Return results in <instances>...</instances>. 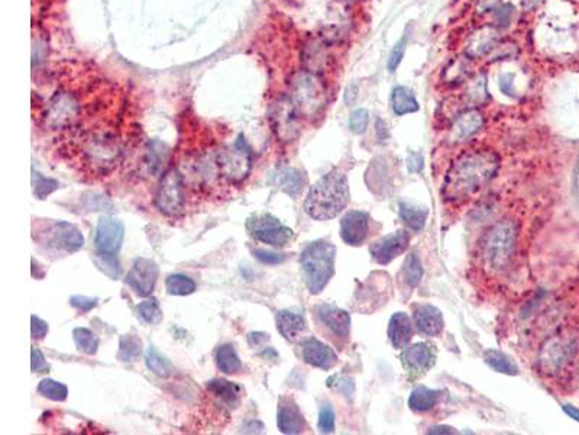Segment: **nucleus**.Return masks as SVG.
<instances>
[{"label": "nucleus", "instance_id": "20e7f679", "mask_svg": "<svg viewBox=\"0 0 579 435\" xmlns=\"http://www.w3.org/2000/svg\"><path fill=\"white\" fill-rule=\"evenodd\" d=\"M87 105L78 89L59 88L41 109V125L49 132H59L61 137L80 122Z\"/></svg>", "mask_w": 579, "mask_h": 435}, {"label": "nucleus", "instance_id": "6e6552de", "mask_svg": "<svg viewBox=\"0 0 579 435\" xmlns=\"http://www.w3.org/2000/svg\"><path fill=\"white\" fill-rule=\"evenodd\" d=\"M155 206L167 216H178L185 206V184L177 167L165 170L155 195Z\"/></svg>", "mask_w": 579, "mask_h": 435}, {"label": "nucleus", "instance_id": "bb28decb", "mask_svg": "<svg viewBox=\"0 0 579 435\" xmlns=\"http://www.w3.org/2000/svg\"><path fill=\"white\" fill-rule=\"evenodd\" d=\"M413 337V325L404 312H397L391 316L389 323V338L394 348L403 350L408 345Z\"/></svg>", "mask_w": 579, "mask_h": 435}, {"label": "nucleus", "instance_id": "473e14b6", "mask_svg": "<svg viewBox=\"0 0 579 435\" xmlns=\"http://www.w3.org/2000/svg\"><path fill=\"white\" fill-rule=\"evenodd\" d=\"M216 364L217 369L220 371H224L225 374H235L242 369V363L236 354L235 348L231 344H225L217 350Z\"/></svg>", "mask_w": 579, "mask_h": 435}, {"label": "nucleus", "instance_id": "72a5a7b5", "mask_svg": "<svg viewBox=\"0 0 579 435\" xmlns=\"http://www.w3.org/2000/svg\"><path fill=\"white\" fill-rule=\"evenodd\" d=\"M484 360L495 371L503 373V374H508V376L518 374V367L516 366V363L501 351H497V350L485 351Z\"/></svg>", "mask_w": 579, "mask_h": 435}, {"label": "nucleus", "instance_id": "5701e85b", "mask_svg": "<svg viewBox=\"0 0 579 435\" xmlns=\"http://www.w3.org/2000/svg\"><path fill=\"white\" fill-rule=\"evenodd\" d=\"M317 315L327 328L341 338H348L351 333V316L346 311L335 305H320L317 308Z\"/></svg>", "mask_w": 579, "mask_h": 435}, {"label": "nucleus", "instance_id": "ea45409f", "mask_svg": "<svg viewBox=\"0 0 579 435\" xmlns=\"http://www.w3.org/2000/svg\"><path fill=\"white\" fill-rule=\"evenodd\" d=\"M74 342L77 348L86 354H96V351L99 348V338L87 328H75L73 331Z\"/></svg>", "mask_w": 579, "mask_h": 435}, {"label": "nucleus", "instance_id": "393cba45", "mask_svg": "<svg viewBox=\"0 0 579 435\" xmlns=\"http://www.w3.org/2000/svg\"><path fill=\"white\" fill-rule=\"evenodd\" d=\"M277 425L283 434H300L305 429V418L293 400L286 399L280 402Z\"/></svg>", "mask_w": 579, "mask_h": 435}, {"label": "nucleus", "instance_id": "412c9836", "mask_svg": "<svg viewBox=\"0 0 579 435\" xmlns=\"http://www.w3.org/2000/svg\"><path fill=\"white\" fill-rule=\"evenodd\" d=\"M52 244L66 253H75L85 246V237L77 227L66 221L55 224L51 230Z\"/></svg>", "mask_w": 579, "mask_h": 435}, {"label": "nucleus", "instance_id": "7c9ffc66", "mask_svg": "<svg viewBox=\"0 0 579 435\" xmlns=\"http://www.w3.org/2000/svg\"><path fill=\"white\" fill-rule=\"evenodd\" d=\"M391 107L396 115L403 117L407 114L418 112L420 106L411 89L406 86H396L391 92Z\"/></svg>", "mask_w": 579, "mask_h": 435}, {"label": "nucleus", "instance_id": "79ce46f5", "mask_svg": "<svg viewBox=\"0 0 579 435\" xmlns=\"http://www.w3.org/2000/svg\"><path fill=\"white\" fill-rule=\"evenodd\" d=\"M32 184H34V195L38 199H45L47 196H49L52 192H55V190L60 187V183L57 180L45 177L38 172H34Z\"/></svg>", "mask_w": 579, "mask_h": 435}, {"label": "nucleus", "instance_id": "5fc2aeb1", "mask_svg": "<svg viewBox=\"0 0 579 435\" xmlns=\"http://www.w3.org/2000/svg\"><path fill=\"white\" fill-rule=\"evenodd\" d=\"M34 373H44L49 370V366L44 357L42 352L38 348H32V366H31Z\"/></svg>", "mask_w": 579, "mask_h": 435}, {"label": "nucleus", "instance_id": "f704fd0d", "mask_svg": "<svg viewBox=\"0 0 579 435\" xmlns=\"http://www.w3.org/2000/svg\"><path fill=\"white\" fill-rule=\"evenodd\" d=\"M145 363L148 366V369L157 374L158 377H169L173 373V364L171 362L162 356L161 352L155 348V347H150L147 350V354H145Z\"/></svg>", "mask_w": 579, "mask_h": 435}, {"label": "nucleus", "instance_id": "0eeeda50", "mask_svg": "<svg viewBox=\"0 0 579 435\" xmlns=\"http://www.w3.org/2000/svg\"><path fill=\"white\" fill-rule=\"evenodd\" d=\"M252 150L240 137L229 145L217 147L219 172L226 186H239L252 170Z\"/></svg>", "mask_w": 579, "mask_h": 435}, {"label": "nucleus", "instance_id": "a18cd8bd", "mask_svg": "<svg viewBox=\"0 0 579 435\" xmlns=\"http://www.w3.org/2000/svg\"><path fill=\"white\" fill-rule=\"evenodd\" d=\"M319 429L324 434L335 431V411L329 403L323 405L319 411Z\"/></svg>", "mask_w": 579, "mask_h": 435}, {"label": "nucleus", "instance_id": "f3484780", "mask_svg": "<svg viewBox=\"0 0 579 435\" xmlns=\"http://www.w3.org/2000/svg\"><path fill=\"white\" fill-rule=\"evenodd\" d=\"M301 356L305 363L322 370H330L338 362L336 352L316 338H307L301 344Z\"/></svg>", "mask_w": 579, "mask_h": 435}, {"label": "nucleus", "instance_id": "9d476101", "mask_svg": "<svg viewBox=\"0 0 579 435\" xmlns=\"http://www.w3.org/2000/svg\"><path fill=\"white\" fill-rule=\"evenodd\" d=\"M514 228L510 222H500L487 235L484 242V257L492 268H501L511 257L514 246Z\"/></svg>", "mask_w": 579, "mask_h": 435}, {"label": "nucleus", "instance_id": "aec40b11", "mask_svg": "<svg viewBox=\"0 0 579 435\" xmlns=\"http://www.w3.org/2000/svg\"><path fill=\"white\" fill-rule=\"evenodd\" d=\"M329 49L327 44L319 38H310L301 51V61L305 70L320 74L327 68L329 64Z\"/></svg>", "mask_w": 579, "mask_h": 435}, {"label": "nucleus", "instance_id": "e2e57ef3", "mask_svg": "<svg viewBox=\"0 0 579 435\" xmlns=\"http://www.w3.org/2000/svg\"><path fill=\"white\" fill-rule=\"evenodd\" d=\"M563 410H565V412H566L571 418H573L575 421L579 422V410H576V407H573V406H571V405H565Z\"/></svg>", "mask_w": 579, "mask_h": 435}, {"label": "nucleus", "instance_id": "49530a36", "mask_svg": "<svg viewBox=\"0 0 579 435\" xmlns=\"http://www.w3.org/2000/svg\"><path fill=\"white\" fill-rule=\"evenodd\" d=\"M370 124V114L365 109H356L349 117V129L353 133H362L365 132L367 126Z\"/></svg>", "mask_w": 579, "mask_h": 435}, {"label": "nucleus", "instance_id": "37998d69", "mask_svg": "<svg viewBox=\"0 0 579 435\" xmlns=\"http://www.w3.org/2000/svg\"><path fill=\"white\" fill-rule=\"evenodd\" d=\"M138 312H140L141 318L147 322V323H158L162 319V311L159 308V304L155 297L147 299V301L141 302L140 306H138Z\"/></svg>", "mask_w": 579, "mask_h": 435}, {"label": "nucleus", "instance_id": "4468645a", "mask_svg": "<svg viewBox=\"0 0 579 435\" xmlns=\"http://www.w3.org/2000/svg\"><path fill=\"white\" fill-rule=\"evenodd\" d=\"M408 242H410L408 232L404 230H398V231H394L389 235L382 237L377 242H374L370 249V253L374 261L385 266V264L391 263L400 254H403L408 247Z\"/></svg>", "mask_w": 579, "mask_h": 435}, {"label": "nucleus", "instance_id": "2f4dec72", "mask_svg": "<svg viewBox=\"0 0 579 435\" xmlns=\"http://www.w3.org/2000/svg\"><path fill=\"white\" fill-rule=\"evenodd\" d=\"M272 183L274 186L283 190L284 193L290 195L291 198H297L301 192L303 184H305V177L295 169H286L274 176Z\"/></svg>", "mask_w": 579, "mask_h": 435}, {"label": "nucleus", "instance_id": "09e8293b", "mask_svg": "<svg viewBox=\"0 0 579 435\" xmlns=\"http://www.w3.org/2000/svg\"><path fill=\"white\" fill-rule=\"evenodd\" d=\"M407 38L408 35L404 34V37L394 45V48L390 52V57L387 61V68L390 73H394L397 70V67L400 66V63L403 61L404 57V52H406V45H407Z\"/></svg>", "mask_w": 579, "mask_h": 435}, {"label": "nucleus", "instance_id": "c85d7f7f", "mask_svg": "<svg viewBox=\"0 0 579 435\" xmlns=\"http://www.w3.org/2000/svg\"><path fill=\"white\" fill-rule=\"evenodd\" d=\"M440 398H442V392L440 391L429 389L426 386H418L408 398V406L411 411H415L418 414H425L433 410V407L440 402Z\"/></svg>", "mask_w": 579, "mask_h": 435}, {"label": "nucleus", "instance_id": "7ed1b4c3", "mask_svg": "<svg viewBox=\"0 0 579 435\" xmlns=\"http://www.w3.org/2000/svg\"><path fill=\"white\" fill-rule=\"evenodd\" d=\"M349 198L346 176L339 170H332L312 186L305 202V210L313 220L327 221L346 208Z\"/></svg>", "mask_w": 579, "mask_h": 435}, {"label": "nucleus", "instance_id": "b1692460", "mask_svg": "<svg viewBox=\"0 0 579 435\" xmlns=\"http://www.w3.org/2000/svg\"><path fill=\"white\" fill-rule=\"evenodd\" d=\"M482 125H484L482 114L477 111V109H470V111L463 112L455 119L449 138L453 143H462L466 138H470L471 135H474L475 132H478L482 128Z\"/></svg>", "mask_w": 579, "mask_h": 435}, {"label": "nucleus", "instance_id": "423d86ee", "mask_svg": "<svg viewBox=\"0 0 579 435\" xmlns=\"http://www.w3.org/2000/svg\"><path fill=\"white\" fill-rule=\"evenodd\" d=\"M288 96L297 106L301 117H315L323 111L327 102V90L319 74L300 70L288 80Z\"/></svg>", "mask_w": 579, "mask_h": 435}, {"label": "nucleus", "instance_id": "c03bdc74", "mask_svg": "<svg viewBox=\"0 0 579 435\" xmlns=\"http://www.w3.org/2000/svg\"><path fill=\"white\" fill-rule=\"evenodd\" d=\"M466 96L470 97V100H473L474 103L484 102L488 97V95H487V78H485L484 74H480L473 80V83L470 85V88H468V90H466Z\"/></svg>", "mask_w": 579, "mask_h": 435}, {"label": "nucleus", "instance_id": "2eb2a0df", "mask_svg": "<svg viewBox=\"0 0 579 435\" xmlns=\"http://www.w3.org/2000/svg\"><path fill=\"white\" fill-rule=\"evenodd\" d=\"M158 280V266L148 258L135 260L126 276V283L142 297L150 296Z\"/></svg>", "mask_w": 579, "mask_h": 435}, {"label": "nucleus", "instance_id": "6ab92c4d", "mask_svg": "<svg viewBox=\"0 0 579 435\" xmlns=\"http://www.w3.org/2000/svg\"><path fill=\"white\" fill-rule=\"evenodd\" d=\"M500 32L492 25L482 26L471 34V37L466 41V57L477 59L489 54L495 45L499 44Z\"/></svg>", "mask_w": 579, "mask_h": 435}, {"label": "nucleus", "instance_id": "4d7b16f0", "mask_svg": "<svg viewBox=\"0 0 579 435\" xmlns=\"http://www.w3.org/2000/svg\"><path fill=\"white\" fill-rule=\"evenodd\" d=\"M513 12H514V9H513L510 5H504V6H501V9L497 12V15H495V20H497L499 25L507 26V25L510 23V20H511Z\"/></svg>", "mask_w": 579, "mask_h": 435}, {"label": "nucleus", "instance_id": "4c0bfd02", "mask_svg": "<svg viewBox=\"0 0 579 435\" xmlns=\"http://www.w3.org/2000/svg\"><path fill=\"white\" fill-rule=\"evenodd\" d=\"M38 392L51 400L55 402H64L68 396V389L64 383L55 382L52 379H44L41 380V383L38 385Z\"/></svg>", "mask_w": 579, "mask_h": 435}, {"label": "nucleus", "instance_id": "c756f323", "mask_svg": "<svg viewBox=\"0 0 579 435\" xmlns=\"http://www.w3.org/2000/svg\"><path fill=\"white\" fill-rule=\"evenodd\" d=\"M398 213L400 218L404 221V224L411 230V231H422L426 225L429 210L426 208H420L411 202L401 201L398 203Z\"/></svg>", "mask_w": 579, "mask_h": 435}, {"label": "nucleus", "instance_id": "1a4fd4ad", "mask_svg": "<svg viewBox=\"0 0 579 435\" xmlns=\"http://www.w3.org/2000/svg\"><path fill=\"white\" fill-rule=\"evenodd\" d=\"M300 112L288 95H281L271 103V128L281 143L294 141L300 133Z\"/></svg>", "mask_w": 579, "mask_h": 435}, {"label": "nucleus", "instance_id": "ddd939ff", "mask_svg": "<svg viewBox=\"0 0 579 435\" xmlns=\"http://www.w3.org/2000/svg\"><path fill=\"white\" fill-rule=\"evenodd\" d=\"M400 359L408 376L411 379H418L425 376L433 367L436 352L429 344L418 342L411 347H406Z\"/></svg>", "mask_w": 579, "mask_h": 435}, {"label": "nucleus", "instance_id": "58836bf2", "mask_svg": "<svg viewBox=\"0 0 579 435\" xmlns=\"http://www.w3.org/2000/svg\"><path fill=\"white\" fill-rule=\"evenodd\" d=\"M167 292L174 296H187L196 290V283L185 275H171L167 279Z\"/></svg>", "mask_w": 579, "mask_h": 435}, {"label": "nucleus", "instance_id": "a211bd4d", "mask_svg": "<svg viewBox=\"0 0 579 435\" xmlns=\"http://www.w3.org/2000/svg\"><path fill=\"white\" fill-rule=\"evenodd\" d=\"M170 158V150L167 144H164L158 140H151L145 144L141 166L147 176L157 177L161 173H165L164 169L167 166Z\"/></svg>", "mask_w": 579, "mask_h": 435}, {"label": "nucleus", "instance_id": "dca6fc26", "mask_svg": "<svg viewBox=\"0 0 579 435\" xmlns=\"http://www.w3.org/2000/svg\"><path fill=\"white\" fill-rule=\"evenodd\" d=\"M370 234V215L364 210H349L341 221V237L348 246H361Z\"/></svg>", "mask_w": 579, "mask_h": 435}, {"label": "nucleus", "instance_id": "603ef678", "mask_svg": "<svg viewBox=\"0 0 579 435\" xmlns=\"http://www.w3.org/2000/svg\"><path fill=\"white\" fill-rule=\"evenodd\" d=\"M423 161L425 160H423L422 154H419L416 151H408V155H407V169H408V172L410 173L422 172L423 166H425Z\"/></svg>", "mask_w": 579, "mask_h": 435}, {"label": "nucleus", "instance_id": "de8ad7c7", "mask_svg": "<svg viewBox=\"0 0 579 435\" xmlns=\"http://www.w3.org/2000/svg\"><path fill=\"white\" fill-rule=\"evenodd\" d=\"M518 54V48L516 44L513 42H503V44H497L495 48L488 54V57L492 61H497V60H506V59H513Z\"/></svg>", "mask_w": 579, "mask_h": 435}, {"label": "nucleus", "instance_id": "a19ab883", "mask_svg": "<svg viewBox=\"0 0 579 435\" xmlns=\"http://www.w3.org/2000/svg\"><path fill=\"white\" fill-rule=\"evenodd\" d=\"M470 68H471V66H470V63H468V60L455 59L448 64V67L445 68L442 77L446 80V83L458 85L468 76V73H470Z\"/></svg>", "mask_w": 579, "mask_h": 435}, {"label": "nucleus", "instance_id": "9b49d317", "mask_svg": "<svg viewBox=\"0 0 579 435\" xmlns=\"http://www.w3.org/2000/svg\"><path fill=\"white\" fill-rule=\"evenodd\" d=\"M246 230L257 241L279 249L288 246L294 237L293 230L281 224L272 215H257L250 218L246 222Z\"/></svg>", "mask_w": 579, "mask_h": 435}, {"label": "nucleus", "instance_id": "a878e982", "mask_svg": "<svg viewBox=\"0 0 579 435\" xmlns=\"http://www.w3.org/2000/svg\"><path fill=\"white\" fill-rule=\"evenodd\" d=\"M207 392L212 393L220 405L229 407V410H235L240 403L242 389L236 383L228 382V380H210V382H207Z\"/></svg>", "mask_w": 579, "mask_h": 435}, {"label": "nucleus", "instance_id": "cd10ccee", "mask_svg": "<svg viewBox=\"0 0 579 435\" xmlns=\"http://www.w3.org/2000/svg\"><path fill=\"white\" fill-rule=\"evenodd\" d=\"M277 330L287 341H297L306 330V321L301 315L291 311H280L277 314Z\"/></svg>", "mask_w": 579, "mask_h": 435}, {"label": "nucleus", "instance_id": "c9c22d12", "mask_svg": "<svg viewBox=\"0 0 579 435\" xmlns=\"http://www.w3.org/2000/svg\"><path fill=\"white\" fill-rule=\"evenodd\" d=\"M422 276H423L422 263H420L419 257H418L415 253H411V254L407 257V260H406V263H404V266H403L401 278H403V280H404V283H406L407 286L416 287V286L420 283Z\"/></svg>", "mask_w": 579, "mask_h": 435}, {"label": "nucleus", "instance_id": "13d9d810", "mask_svg": "<svg viewBox=\"0 0 579 435\" xmlns=\"http://www.w3.org/2000/svg\"><path fill=\"white\" fill-rule=\"evenodd\" d=\"M358 96H360V86H358V83H355V81H352V83H349L345 89V95H343L345 103L349 105V106L353 105L356 102Z\"/></svg>", "mask_w": 579, "mask_h": 435}, {"label": "nucleus", "instance_id": "e433bc0d", "mask_svg": "<svg viewBox=\"0 0 579 435\" xmlns=\"http://www.w3.org/2000/svg\"><path fill=\"white\" fill-rule=\"evenodd\" d=\"M142 352V342L136 335L128 334L121 338L118 356L122 362H135Z\"/></svg>", "mask_w": 579, "mask_h": 435}, {"label": "nucleus", "instance_id": "bf43d9fd", "mask_svg": "<svg viewBox=\"0 0 579 435\" xmlns=\"http://www.w3.org/2000/svg\"><path fill=\"white\" fill-rule=\"evenodd\" d=\"M499 2H500V0H480L477 9H478L481 13H487V12L492 11L495 6H497Z\"/></svg>", "mask_w": 579, "mask_h": 435}, {"label": "nucleus", "instance_id": "4be33fe9", "mask_svg": "<svg viewBox=\"0 0 579 435\" xmlns=\"http://www.w3.org/2000/svg\"><path fill=\"white\" fill-rule=\"evenodd\" d=\"M415 318V325L420 334L426 337H436L444 331L445 321L436 306L433 305H420L415 309L413 314Z\"/></svg>", "mask_w": 579, "mask_h": 435}, {"label": "nucleus", "instance_id": "f8f14e48", "mask_svg": "<svg viewBox=\"0 0 579 435\" xmlns=\"http://www.w3.org/2000/svg\"><path fill=\"white\" fill-rule=\"evenodd\" d=\"M125 225L115 216H102L95 234V246L99 256L115 257L122 249Z\"/></svg>", "mask_w": 579, "mask_h": 435}, {"label": "nucleus", "instance_id": "39448f33", "mask_svg": "<svg viewBox=\"0 0 579 435\" xmlns=\"http://www.w3.org/2000/svg\"><path fill=\"white\" fill-rule=\"evenodd\" d=\"M335 246L323 239L310 242L303 250L300 264L306 286L312 294H319L335 275Z\"/></svg>", "mask_w": 579, "mask_h": 435}, {"label": "nucleus", "instance_id": "8fccbe9b", "mask_svg": "<svg viewBox=\"0 0 579 435\" xmlns=\"http://www.w3.org/2000/svg\"><path fill=\"white\" fill-rule=\"evenodd\" d=\"M70 305L77 308L81 312H89L97 305V299L96 297L92 299V297H86V296H73L70 299Z\"/></svg>", "mask_w": 579, "mask_h": 435}, {"label": "nucleus", "instance_id": "f257e3e1", "mask_svg": "<svg viewBox=\"0 0 579 435\" xmlns=\"http://www.w3.org/2000/svg\"><path fill=\"white\" fill-rule=\"evenodd\" d=\"M60 140L63 154L81 173L92 177L112 174L128 151L121 117H104V105L96 99L89 105L80 122Z\"/></svg>", "mask_w": 579, "mask_h": 435}, {"label": "nucleus", "instance_id": "f03ea898", "mask_svg": "<svg viewBox=\"0 0 579 435\" xmlns=\"http://www.w3.org/2000/svg\"><path fill=\"white\" fill-rule=\"evenodd\" d=\"M499 165V155L489 150H473L462 154L446 174L442 196L452 203L470 199L494 177Z\"/></svg>", "mask_w": 579, "mask_h": 435}, {"label": "nucleus", "instance_id": "6e6d98bb", "mask_svg": "<svg viewBox=\"0 0 579 435\" xmlns=\"http://www.w3.org/2000/svg\"><path fill=\"white\" fill-rule=\"evenodd\" d=\"M500 90L507 95V96H516V90H514V77L513 74H503L500 77Z\"/></svg>", "mask_w": 579, "mask_h": 435}, {"label": "nucleus", "instance_id": "052dcab7", "mask_svg": "<svg viewBox=\"0 0 579 435\" xmlns=\"http://www.w3.org/2000/svg\"><path fill=\"white\" fill-rule=\"evenodd\" d=\"M248 340H250V344L252 347H258L261 342L268 341V335H265L262 333H252V334H250V337H248Z\"/></svg>", "mask_w": 579, "mask_h": 435}, {"label": "nucleus", "instance_id": "680f3d73", "mask_svg": "<svg viewBox=\"0 0 579 435\" xmlns=\"http://www.w3.org/2000/svg\"><path fill=\"white\" fill-rule=\"evenodd\" d=\"M429 434H453L455 431H453V428H451V427H432V428H429V431H427Z\"/></svg>", "mask_w": 579, "mask_h": 435}, {"label": "nucleus", "instance_id": "3c124183", "mask_svg": "<svg viewBox=\"0 0 579 435\" xmlns=\"http://www.w3.org/2000/svg\"><path fill=\"white\" fill-rule=\"evenodd\" d=\"M254 256L265 263V264H280L283 261H286V256L284 254H279V253H272V251H265V250H255Z\"/></svg>", "mask_w": 579, "mask_h": 435}, {"label": "nucleus", "instance_id": "864d4df0", "mask_svg": "<svg viewBox=\"0 0 579 435\" xmlns=\"http://www.w3.org/2000/svg\"><path fill=\"white\" fill-rule=\"evenodd\" d=\"M31 328H32V338L34 340H42L48 334V323L42 321L41 318L32 315L31 318Z\"/></svg>", "mask_w": 579, "mask_h": 435}]
</instances>
